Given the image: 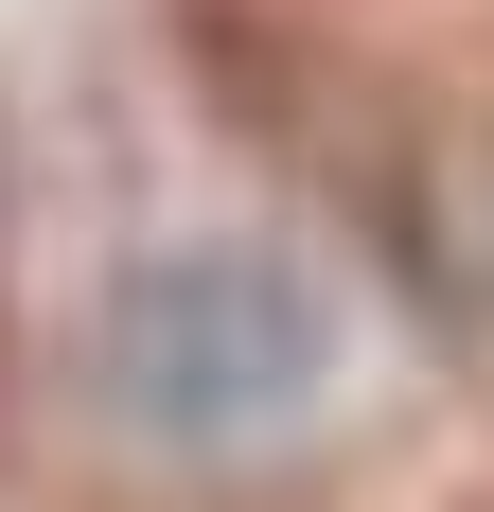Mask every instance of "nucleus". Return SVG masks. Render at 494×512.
<instances>
[{"mask_svg": "<svg viewBox=\"0 0 494 512\" xmlns=\"http://www.w3.org/2000/svg\"><path fill=\"white\" fill-rule=\"evenodd\" d=\"M300 371H318V318H300L283 265H159L142 301H124V389L177 407V424H247Z\"/></svg>", "mask_w": 494, "mask_h": 512, "instance_id": "f257e3e1", "label": "nucleus"}]
</instances>
